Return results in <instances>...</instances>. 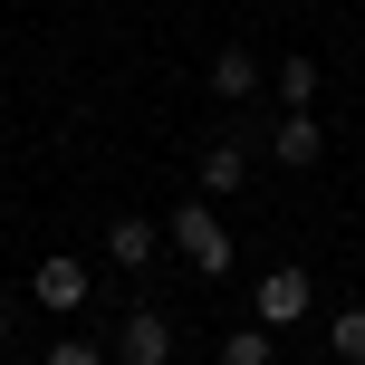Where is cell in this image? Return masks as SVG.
I'll list each match as a JSON object with an SVG mask.
<instances>
[{"mask_svg": "<svg viewBox=\"0 0 365 365\" xmlns=\"http://www.w3.org/2000/svg\"><path fill=\"white\" fill-rule=\"evenodd\" d=\"M115 365H173V317H164V308H125V327H115Z\"/></svg>", "mask_w": 365, "mask_h": 365, "instance_id": "cell-4", "label": "cell"}, {"mask_svg": "<svg viewBox=\"0 0 365 365\" xmlns=\"http://www.w3.org/2000/svg\"><path fill=\"white\" fill-rule=\"evenodd\" d=\"M154 250H164V231H154L145 212H115V221H106V259H115V269L145 279V269H154Z\"/></svg>", "mask_w": 365, "mask_h": 365, "instance_id": "cell-5", "label": "cell"}, {"mask_svg": "<svg viewBox=\"0 0 365 365\" xmlns=\"http://www.w3.org/2000/svg\"><path fill=\"white\" fill-rule=\"evenodd\" d=\"M327 356H336V365H356V356H365V298L327 317Z\"/></svg>", "mask_w": 365, "mask_h": 365, "instance_id": "cell-11", "label": "cell"}, {"mask_svg": "<svg viewBox=\"0 0 365 365\" xmlns=\"http://www.w3.org/2000/svg\"><path fill=\"white\" fill-rule=\"evenodd\" d=\"M356 365H365V356H356Z\"/></svg>", "mask_w": 365, "mask_h": 365, "instance_id": "cell-14", "label": "cell"}, {"mask_svg": "<svg viewBox=\"0 0 365 365\" xmlns=\"http://www.w3.org/2000/svg\"><path fill=\"white\" fill-rule=\"evenodd\" d=\"M164 240L192 259L202 279H231V231H221V212H212V202H182V212H164Z\"/></svg>", "mask_w": 365, "mask_h": 365, "instance_id": "cell-1", "label": "cell"}, {"mask_svg": "<svg viewBox=\"0 0 365 365\" xmlns=\"http://www.w3.org/2000/svg\"><path fill=\"white\" fill-rule=\"evenodd\" d=\"M240 182H250V145H240V135H212V145H202V202H231Z\"/></svg>", "mask_w": 365, "mask_h": 365, "instance_id": "cell-6", "label": "cell"}, {"mask_svg": "<svg viewBox=\"0 0 365 365\" xmlns=\"http://www.w3.org/2000/svg\"><path fill=\"white\" fill-rule=\"evenodd\" d=\"M269 154H279L289 173H308L317 154H327V125H317V115H279V125H269Z\"/></svg>", "mask_w": 365, "mask_h": 365, "instance_id": "cell-8", "label": "cell"}, {"mask_svg": "<svg viewBox=\"0 0 365 365\" xmlns=\"http://www.w3.org/2000/svg\"><path fill=\"white\" fill-rule=\"evenodd\" d=\"M250 308H259L250 327H269V336H279V327H298V317L317 308V279H308V269H298V259H289V269H269V279H259V289H250Z\"/></svg>", "mask_w": 365, "mask_h": 365, "instance_id": "cell-2", "label": "cell"}, {"mask_svg": "<svg viewBox=\"0 0 365 365\" xmlns=\"http://www.w3.org/2000/svg\"><path fill=\"white\" fill-rule=\"evenodd\" d=\"M259 87H269V68H259L250 48H221V58H212V96H221V106H250Z\"/></svg>", "mask_w": 365, "mask_h": 365, "instance_id": "cell-7", "label": "cell"}, {"mask_svg": "<svg viewBox=\"0 0 365 365\" xmlns=\"http://www.w3.org/2000/svg\"><path fill=\"white\" fill-rule=\"evenodd\" d=\"M29 298H38V308H48V317H77V308H87V259H68V250H48V259H38V269H29Z\"/></svg>", "mask_w": 365, "mask_h": 365, "instance_id": "cell-3", "label": "cell"}, {"mask_svg": "<svg viewBox=\"0 0 365 365\" xmlns=\"http://www.w3.org/2000/svg\"><path fill=\"white\" fill-rule=\"evenodd\" d=\"M0 356H10V317H0Z\"/></svg>", "mask_w": 365, "mask_h": 365, "instance_id": "cell-13", "label": "cell"}, {"mask_svg": "<svg viewBox=\"0 0 365 365\" xmlns=\"http://www.w3.org/2000/svg\"><path fill=\"white\" fill-rule=\"evenodd\" d=\"M327 365H336V356H327Z\"/></svg>", "mask_w": 365, "mask_h": 365, "instance_id": "cell-15", "label": "cell"}, {"mask_svg": "<svg viewBox=\"0 0 365 365\" xmlns=\"http://www.w3.org/2000/svg\"><path fill=\"white\" fill-rule=\"evenodd\" d=\"M221 365H279V336L269 327H231L221 336Z\"/></svg>", "mask_w": 365, "mask_h": 365, "instance_id": "cell-10", "label": "cell"}, {"mask_svg": "<svg viewBox=\"0 0 365 365\" xmlns=\"http://www.w3.org/2000/svg\"><path fill=\"white\" fill-rule=\"evenodd\" d=\"M48 365H106V356H96L87 336H58V346H48Z\"/></svg>", "mask_w": 365, "mask_h": 365, "instance_id": "cell-12", "label": "cell"}, {"mask_svg": "<svg viewBox=\"0 0 365 365\" xmlns=\"http://www.w3.org/2000/svg\"><path fill=\"white\" fill-rule=\"evenodd\" d=\"M269 87H279V115H308L317 106V58H279Z\"/></svg>", "mask_w": 365, "mask_h": 365, "instance_id": "cell-9", "label": "cell"}]
</instances>
